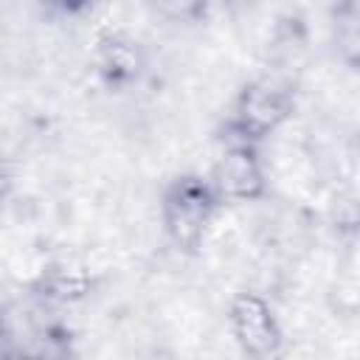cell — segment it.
<instances>
[{
  "mask_svg": "<svg viewBox=\"0 0 360 360\" xmlns=\"http://www.w3.org/2000/svg\"><path fill=\"white\" fill-rule=\"evenodd\" d=\"M233 329L239 343L253 360H276L281 352V335L273 312L256 295H242L233 307Z\"/></svg>",
  "mask_w": 360,
  "mask_h": 360,
  "instance_id": "cell-1",
  "label": "cell"
},
{
  "mask_svg": "<svg viewBox=\"0 0 360 360\" xmlns=\"http://www.w3.org/2000/svg\"><path fill=\"white\" fill-rule=\"evenodd\" d=\"M211 194L197 183H180L166 200V222L177 242H194L208 219Z\"/></svg>",
  "mask_w": 360,
  "mask_h": 360,
  "instance_id": "cell-2",
  "label": "cell"
},
{
  "mask_svg": "<svg viewBox=\"0 0 360 360\" xmlns=\"http://www.w3.org/2000/svg\"><path fill=\"white\" fill-rule=\"evenodd\" d=\"M217 183L231 197H250L259 191L262 174H259V166H256L253 155L248 152V146L231 149L222 158V163L217 166Z\"/></svg>",
  "mask_w": 360,
  "mask_h": 360,
  "instance_id": "cell-3",
  "label": "cell"
},
{
  "mask_svg": "<svg viewBox=\"0 0 360 360\" xmlns=\"http://www.w3.org/2000/svg\"><path fill=\"white\" fill-rule=\"evenodd\" d=\"M281 115H284V90L276 82L264 79L248 90L245 104H242V121L248 129L262 132L273 127Z\"/></svg>",
  "mask_w": 360,
  "mask_h": 360,
  "instance_id": "cell-4",
  "label": "cell"
}]
</instances>
